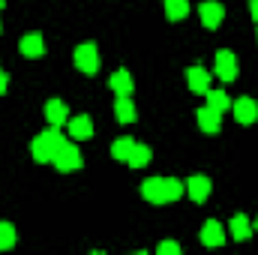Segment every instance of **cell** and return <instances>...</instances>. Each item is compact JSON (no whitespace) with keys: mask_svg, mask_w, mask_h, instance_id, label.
<instances>
[{"mask_svg":"<svg viewBox=\"0 0 258 255\" xmlns=\"http://www.w3.org/2000/svg\"><path fill=\"white\" fill-rule=\"evenodd\" d=\"M63 144H66V135H60V126H51L48 132H42L39 138H33V144H30V156H33L36 162H51L54 153H57Z\"/></svg>","mask_w":258,"mask_h":255,"instance_id":"1","label":"cell"},{"mask_svg":"<svg viewBox=\"0 0 258 255\" xmlns=\"http://www.w3.org/2000/svg\"><path fill=\"white\" fill-rule=\"evenodd\" d=\"M75 66L84 75H96V69H99V51H96L93 42H84V45L75 48Z\"/></svg>","mask_w":258,"mask_h":255,"instance_id":"2","label":"cell"},{"mask_svg":"<svg viewBox=\"0 0 258 255\" xmlns=\"http://www.w3.org/2000/svg\"><path fill=\"white\" fill-rule=\"evenodd\" d=\"M51 162H54V168H57V171H63V174H66V171L81 168V153H78V147H75V144H69V141H66L63 147L54 153V159H51Z\"/></svg>","mask_w":258,"mask_h":255,"instance_id":"3","label":"cell"},{"mask_svg":"<svg viewBox=\"0 0 258 255\" xmlns=\"http://www.w3.org/2000/svg\"><path fill=\"white\" fill-rule=\"evenodd\" d=\"M198 15H201V24H204L207 30H216V27L222 24V18H225V9H222V3H216V0H204V3L198 6Z\"/></svg>","mask_w":258,"mask_h":255,"instance_id":"4","label":"cell"},{"mask_svg":"<svg viewBox=\"0 0 258 255\" xmlns=\"http://www.w3.org/2000/svg\"><path fill=\"white\" fill-rule=\"evenodd\" d=\"M231 111H234V120L243 123V126H249V123L258 120V102L249 99V96H240L237 102H231Z\"/></svg>","mask_w":258,"mask_h":255,"instance_id":"5","label":"cell"},{"mask_svg":"<svg viewBox=\"0 0 258 255\" xmlns=\"http://www.w3.org/2000/svg\"><path fill=\"white\" fill-rule=\"evenodd\" d=\"M216 75L222 81H234L237 78V57H234V51H228V48L216 51Z\"/></svg>","mask_w":258,"mask_h":255,"instance_id":"6","label":"cell"},{"mask_svg":"<svg viewBox=\"0 0 258 255\" xmlns=\"http://www.w3.org/2000/svg\"><path fill=\"white\" fill-rule=\"evenodd\" d=\"M141 195L150 204H168V198H165V177H147L141 183Z\"/></svg>","mask_w":258,"mask_h":255,"instance_id":"7","label":"cell"},{"mask_svg":"<svg viewBox=\"0 0 258 255\" xmlns=\"http://www.w3.org/2000/svg\"><path fill=\"white\" fill-rule=\"evenodd\" d=\"M201 243L210 246V249H213V246H222V243H225V228H222L216 219H207L204 228H201Z\"/></svg>","mask_w":258,"mask_h":255,"instance_id":"8","label":"cell"},{"mask_svg":"<svg viewBox=\"0 0 258 255\" xmlns=\"http://www.w3.org/2000/svg\"><path fill=\"white\" fill-rule=\"evenodd\" d=\"M186 84L192 93H207L210 90V72L201 69V66H189L186 69Z\"/></svg>","mask_w":258,"mask_h":255,"instance_id":"9","label":"cell"},{"mask_svg":"<svg viewBox=\"0 0 258 255\" xmlns=\"http://www.w3.org/2000/svg\"><path fill=\"white\" fill-rule=\"evenodd\" d=\"M18 48H21L24 57H42L45 54V39H42V33H27V36H21Z\"/></svg>","mask_w":258,"mask_h":255,"instance_id":"10","label":"cell"},{"mask_svg":"<svg viewBox=\"0 0 258 255\" xmlns=\"http://www.w3.org/2000/svg\"><path fill=\"white\" fill-rule=\"evenodd\" d=\"M69 138H75V141H87V138H93V120H90L87 114L72 117V120H69Z\"/></svg>","mask_w":258,"mask_h":255,"instance_id":"11","label":"cell"},{"mask_svg":"<svg viewBox=\"0 0 258 255\" xmlns=\"http://www.w3.org/2000/svg\"><path fill=\"white\" fill-rule=\"evenodd\" d=\"M186 192H189V198H192L195 204H201V201H207V195H210V180L204 177V174H195L186 180Z\"/></svg>","mask_w":258,"mask_h":255,"instance_id":"12","label":"cell"},{"mask_svg":"<svg viewBox=\"0 0 258 255\" xmlns=\"http://www.w3.org/2000/svg\"><path fill=\"white\" fill-rule=\"evenodd\" d=\"M219 123H222V114L219 111H213L210 105L198 108V126H201V132L213 135V132H219Z\"/></svg>","mask_w":258,"mask_h":255,"instance_id":"13","label":"cell"},{"mask_svg":"<svg viewBox=\"0 0 258 255\" xmlns=\"http://www.w3.org/2000/svg\"><path fill=\"white\" fill-rule=\"evenodd\" d=\"M108 87H111L117 96H132V90H135V81H132V75H129L126 69H117V72L111 75Z\"/></svg>","mask_w":258,"mask_h":255,"instance_id":"14","label":"cell"},{"mask_svg":"<svg viewBox=\"0 0 258 255\" xmlns=\"http://www.w3.org/2000/svg\"><path fill=\"white\" fill-rule=\"evenodd\" d=\"M45 117H48L51 126H63L66 120H69L66 102H60V99H48V102H45Z\"/></svg>","mask_w":258,"mask_h":255,"instance_id":"15","label":"cell"},{"mask_svg":"<svg viewBox=\"0 0 258 255\" xmlns=\"http://www.w3.org/2000/svg\"><path fill=\"white\" fill-rule=\"evenodd\" d=\"M114 117H117V123H135V105H132V99L129 96H117V102H114Z\"/></svg>","mask_w":258,"mask_h":255,"instance_id":"16","label":"cell"},{"mask_svg":"<svg viewBox=\"0 0 258 255\" xmlns=\"http://www.w3.org/2000/svg\"><path fill=\"white\" fill-rule=\"evenodd\" d=\"M165 15L168 21H183L189 15V0H165Z\"/></svg>","mask_w":258,"mask_h":255,"instance_id":"17","label":"cell"},{"mask_svg":"<svg viewBox=\"0 0 258 255\" xmlns=\"http://www.w3.org/2000/svg\"><path fill=\"white\" fill-rule=\"evenodd\" d=\"M204 96H207V105H210L213 111H219V114L231 108V99H228V93H225V90H207Z\"/></svg>","mask_w":258,"mask_h":255,"instance_id":"18","label":"cell"},{"mask_svg":"<svg viewBox=\"0 0 258 255\" xmlns=\"http://www.w3.org/2000/svg\"><path fill=\"white\" fill-rule=\"evenodd\" d=\"M228 231H231V237L234 240H246L252 231H249V219L243 216V213H237V216H231V225H228Z\"/></svg>","mask_w":258,"mask_h":255,"instance_id":"19","label":"cell"},{"mask_svg":"<svg viewBox=\"0 0 258 255\" xmlns=\"http://www.w3.org/2000/svg\"><path fill=\"white\" fill-rule=\"evenodd\" d=\"M147 162H150V147H147V144H135L132 153H129V159H126V165H132V168H144Z\"/></svg>","mask_w":258,"mask_h":255,"instance_id":"20","label":"cell"},{"mask_svg":"<svg viewBox=\"0 0 258 255\" xmlns=\"http://www.w3.org/2000/svg\"><path fill=\"white\" fill-rule=\"evenodd\" d=\"M132 147H135V141H132V138H117V141L111 144V156H114L117 162H126L129 153H132Z\"/></svg>","mask_w":258,"mask_h":255,"instance_id":"21","label":"cell"},{"mask_svg":"<svg viewBox=\"0 0 258 255\" xmlns=\"http://www.w3.org/2000/svg\"><path fill=\"white\" fill-rule=\"evenodd\" d=\"M183 189H186V183H180L177 177H165V198L168 201H177L183 195Z\"/></svg>","mask_w":258,"mask_h":255,"instance_id":"22","label":"cell"},{"mask_svg":"<svg viewBox=\"0 0 258 255\" xmlns=\"http://www.w3.org/2000/svg\"><path fill=\"white\" fill-rule=\"evenodd\" d=\"M15 246V228L9 222H0V249H12Z\"/></svg>","mask_w":258,"mask_h":255,"instance_id":"23","label":"cell"},{"mask_svg":"<svg viewBox=\"0 0 258 255\" xmlns=\"http://www.w3.org/2000/svg\"><path fill=\"white\" fill-rule=\"evenodd\" d=\"M156 252L159 255H180V243H174V240H162V243L156 246Z\"/></svg>","mask_w":258,"mask_h":255,"instance_id":"24","label":"cell"},{"mask_svg":"<svg viewBox=\"0 0 258 255\" xmlns=\"http://www.w3.org/2000/svg\"><path fill=\"white\" fill-rule=\"evenodd\" d=\"M6 87H9V75H6V72L0 69V96L6 93Z\"/></svg>","mask_w":258,"mask_h":255,"instance_id":"25","label":"cell"},{"mask_svg":"<svg viewBox=\"0 0 258 255\" xmlns=\"http://www.w3.org/2000/svg\"><path fill=\"white\" fill-rule=\"evenodd\" d=\"M249 15H252V21H258V0H249Z\"/></svg>","mask_w":258,"mask_h":255,"instance_id":"26","label":"cell"},{"mask_svg":"<svg viewBox=\"0 0 258 255\" xmlns=\"http://www.w3.org/2000/svg\"><path fill=\"white\" fill-rule=\"evenodd\" d=\"M255 231H258V219H255Z\"/></svg>","mask_w":258,"mask_h":255,"instance_id":"27","label":"cell"},{"mask_svg":"<svg viewBox=\"0 0 258 255\" xmlns=\"http://www.w3.org/2000/svg\"><path fill=\"white\" fill-rule=\"evenodd\" d=\"M0 9H3V0H0Z\"/></svg>","mask_w":258,"mask_h":255,"instance_id":"28","label":"cell"}]
</instances>
